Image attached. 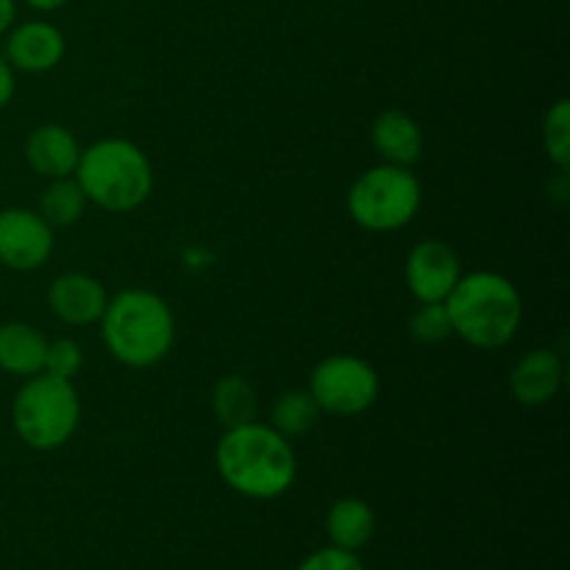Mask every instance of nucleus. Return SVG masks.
<instances>
[{
    "label": "nucleus",
    "instance_id": "nucleus-18",
    "mask_svg": "<svg viewBox=\"0 0 570 570\" xmlns=\"http://www.w3.org/2000/svg\"><path fill=\"white\" fill-rule=\"evenodd\" d=\"M89 200L83 195V189L78 187L76 178H56L45 187L42 198H39V215L45 217L50 228H70L76 226L78 220L83 217L87 212Z\"/></svg>",
    "mask_w": 570,
    "mask_h": 570
},
{
    "label": "nucleus",
    "instance_id": "nucleus-23",
    "mask_svg": "<svg viewBox=\"0 0 570 570\" xmlns=\"http://www.w3.org/2000/svg\"><path fill=\"white\" fill-rule=\"evenodd\" d=\"M295 570H365L360 554L356 551L337 549V546H326V549H317L306 557Z\"/></svg>",
    "mask_w": 570,
    "mask_h": 570
},
{
    "label": "nucleus",
    "instance_id": "nucleus-19",
    "mask_svg": "<svg viewBox=\"0 0 570 570\" xmlns=\"http://www.w3.org/2000/svg\"><path fill=\"white\" fill-rule=\"evenodd\" d=\"M321 415L323 412L317 410L309 390H287V393H282L273 401L271 426L287 440L304 438V434H309L317 426Z\"/></svg>",
    "mask_w": 570,
    "mask_h": 570
},
{
    "label": "nucleus",
    "instance_id": "nucleus-17",
    "mask_svg": "<svg viewBox=\"0 0 570 570\" xmlns=\"http://www.w3.org/2000/svg\"><path fill=\"white\" fill-rule=\"evenodd\" d=\"M212 412L223 429L245 426L259 415V395L239 373H226L212 387Z\"/></svg>",
    "mask_w": 570,
    "mask_h": 570
},
{
    "label": "nucleus",
    "instance_id": "nucleus-21",
    "mask_svg": "<svg viewBox=\"0 0 570 570\" xmlns=\"http://www.w3.org/2000/svg\"><path fill=\"white\" fill-rule=\"evenodd\" d=\"M410 334L423 345H440L449 337H454L451 315L443 304H421L410 315Z\"/></svg>",
    "mask_w": 570,
    "mask_h": 570
},
{
    "label": "nucleus",
    "instance_id": "nucleus-4",
    "mask_svg": "<svg viewBox=\"0 0 570 570\" xmlns=\"http://www.w3.org/2000/svg\"><path fill=\"white\" fill-rule=\"evenodd\" d=\"M72 178L89 204L109 215L137 212L154 193V167L148 154L122 137H106L81 148Z\"/></svg>",
    "mask_w": 570,
    "mask_h": 570
},
{
    "label": "nucleus",
    "instance_id": "nucleus-8",
    "mask_svg": "<svg viewBox=\"0 0 570 570\" xmlns=\"http://www.w3.org/2000/svg\"><path fill=\"white\" fill-rule=\"evenodd\" d=\"M53 228L37 209H0V265L14 273H31L53 254Z\"/></svg>",
    "mask_w": 570,
    "mask_h": 570
},
{
    "label": "nucleus",
    "instance_id": "nucleus-24",
    "mask_svg": "<svg viewBox=\"0 0 570 570\" xmlns=\"http://www.w3.org/2000/svg\"><path fill=\"white\" fill-rule=\"evenodd\" d=\"M14 89H17L14 70H11L9 61H6L3 53H0V111L11 104V98H14Z\"/></svg>",
    "mask_w": 570,
    "mask_h": 570
},
{
    "label": "nucleus",
    "instance_id": "nucleus-1",
    "mask_svg": "<svg viewBox=\"0 0 570 570\" xmlns=\"http://www.w3.org/2000/svg\"><path fill=\"white\" fill-rule=\"evenodd\" d=\"M215 468L234 493L254 501H271L287 493L298 476L293 443L271 423L250 421L223 429L215 445Z\"/></svg>",
    "mask_w": 570,
    "mask_h": 570
},
{
    "label": "nucleus",
    "instance_id": "nucleus-10",
    "mask_svg": "<svg viewBox=\"0 0 570 570\" xmlns=\"http://www.w3.org/2000/svg\"><path fill=\"white\" fill-rule=\"evenodd\" d=\"M65 33L48 20H28L6 31L3 59L14 72H50L65 59Z\"/></svg>",
    "mask_w": 570,
    "mask_h": 570
},
{
    "label": "nucleus",
    "instance_id": "nucleus-14",
    "mask_svg": "<svg viewBox=\"0 0 570 570\" xmlns=\"http://www.w3.org/2000/svg\"><path fill=\"white\" fill-rule=\"evenodd\" d=\"M373 150L384 165L412 167L423 156V131L412 115L401 109H384L371 126Z\"/></svg>",
    "mask_w": 570,
    "mask_h": 570
},
{
    "label": "nucleus",
    "instance_id": "nucleus-15",
    "mask_svg": "<svg viewBox=\"0 0 570 570\" xmlns=\"http://www.w3.org/2000/svg\"><path fill=\"white\" fill-rule=\"evenodd\" d=\"M48 337L26 321H9L0 326V371L14 379H31L42 373Z\"/></svg>",
    "mask_w": 570,
    "mask_h": 570
},
{
    "label": "nucleus",
    "instance_id": "nucleus-11",
    "mask_svg": "<svg viewBox=\"0 0 570 570\" xmlns=\"http://www.w3.org/2000/svg\"><path fill=\"white\" fill-rule=\"evenodd\" d=\"M106 304H109V293L89 273H61L48 287L50 315L65 323V326H92V323H98L104 317Z\"/></svg>",
    "mask_w": 570,
    "mask_h": 570
},
{
    "label": "nucleus",
    "instance_id": "nucleus-7",
    "mask_svg": "<svg viewBox=\"0 0 570 570\" xmlns=\"http://www.w3.org/2000/svg\"><path fill=\"white\" fill-rule=\"evenodd\" d=\"M309 395L323 415L356 417L379 399V373L362 356L334 354L315 365L309 376Z\"/></svg>",
    "mask_w": 570,
    "mask_h": 570
},
{
    "label": "nucleus",
    "instance_id": "nucleus-26",
    "mask_svg": "<svg viewBox=\"0 0 570 570\" xmlns=\"http://www.w3.org/2000/svg\"><path fill=\"white\" fill-rule=\"evenodd\" d=\"M26 3L37 11H56V9H61L67 0H26Z\"/></svg>",
    "mask_w": 570,
    "mask_h": 570
},
{
    "label": "nucleus",
    "instance_id": "nucleus-6",
    "mask_svg": "<svg viewBox=\"0 0 570 570\" xmlns=\"http://www.w3.org/2000/svg\"><path fill=\"white\" fill-rule=\"evenodd\" d=\"M345 204L356 226L373 234H390L415 220L423 204V187L410 167L382 161L356 176Z\"/></svg>",
    "mask_w": 570,
    "mask_h": 570
},
{
    "label": "nucleus",
    "instance_id": "nucleus-13",
    "mask_svg": "<svg viewBox=\"0 0 570 570\" xmlns=\"http://www.w3.org/2000/svg\"><path fill=\"white\" fill-rule=\"evenodd\" d=\"M566 376L562 356L551 348H534L523 354L510 371V393L523 406H543L557 399Z\"/></svg>",
    "mask_w": 570,
    "mask_h": 570
},
{
    "label": "nucleus",
    "instance_id": "nucleus-9",
    "mask_svg": "<svg viewBox=\"0 0 570 570\" xmlns=\"http://www.w3.org/2000/svg\"><path fill=\"white\" fill-rule=\"evenodd\" d=\"M462 276V259L443 239H423L404 265L406 289L417 304H443Z\"/></svg>",
    "mask_w": 570,
    "mask_h": 570
},
{
    "label": "nucleus",
    "instance_id": "nucleus-2",
    "mask_svg": "<svg viewBox=\"0 0 570 570\" xmlns=\"http://www.w3.org/2000/svg\"><path fill=\"white\" fill-rule=\"evenodd\" d=\"M451 326L471 348L499 351L515 340L523 323V295L512 278L493 271L462 273L445 298Z\"/></svg>",
    "mask_w": 570,
    "mask_h": 570
},
{
    "label": "nucleus",
    "instance_id": "nucleus-12",
    "mask_svg": "<svg viewBox=\"0 0 570 570\" xmlns=\"http://www.w3.org/2000/svg\"><path fill=\"white\" fill-rule=\"evenodd\" d=\"M22 154H26L28 167L37 176L56 181V178H70L76 173L78 159H81V145L67 126L45 122L28 134Z\"/></svg>",
    "mask_w": 570,
    "mask_h": 570
},
{
    "label": "nucleus",
    "instance_id": "nucleus-25",
    "mask_svg": "<svg viewBox=\"0 0 570 570\" xmlns=\"http://www.w3.org/2000/svg\"><path fill=\"white\" fill-rule=\"evenodd\" d=\"M14 17H17L14 0H0V37L14 26Z\"/></svg>",
    "mask_w": 570,
    "mask_h": 570
},
{
    "label": "nucleus",
    "instance_id": "nucleus-22",
    "mask_svg": "<svg viewBox=\"0 0 570 570\" xmlns=\"http://www.w3.org/2000/svg\"><path fill=\"white\" fill-rule=\"evenodd\" d=\"M83 367V348L70 337L48 340V351H45V367L42 373L56 379H65V382H72V379L81 373Z\"/></svg>",
    "mask_w": 570,
    "mask_h": 570
},
{
    "label": "nucleus",
    "instance_id": "nucleus-5",
    "mask_svg": "<svg viewBox=\"0 0 570 570\" xmlns=\"http://www.w3.org/2000/svg\"><path fill=\"white\" fill-rule=\"evenodd\" d=\"M14 434L33 451H56L81 426V399L72 382L37 373L22 379L11 404Z\"/></svg>",
    "mask_w": 570,
    "mask_h": 570
},
{
    "label": "nucleus",
    "instance_id": "nucleus-16",
    "mask_svg": "<svg viewBox=\"0 0 570 570\" xmlns=\"http://www.w3.org/2000/svg\"><path fill=\"white\" fill-rule=\"evenodd\" d=\"M326 532L332 546L345 551H360L376 534V512L365 499L345 495L337 499L326 512Z\"/></svg>",
    "mask_w": 570,
    "mask_h": 570
},
{
    "label": "nucleus",
    "instance_id": "nucleus-20",
    "mask_svg": "<svg viewBox=\"0 0 570 570\" xmlns=\"http://www.w3.org/2000/svg\"><path fill=\"white\" fill-rule=\"evenodd\" d=\"M543 148L557 170H570V100L560 98L543 117Z\"/></svg>",
    "mask_w": 570,
    "mask_h": 570
},
{
    "label": "nucleus",
    "instance_id": "nucleus-3",
    "mask_svg": "<svg viewBox=\"0 0 570 570\" xmlns=\"http://www.w3.org/2000/svg\"><path fill=\"white\" fill-rule=\"evenodd\" d=\"M106 351L131 371L154 367L176 343V317L170 304L150 289H122L106 304L100 317Z\"/></svg>",
    "mask_w": 570,
    "mask_h": 570
}]
</instances>
